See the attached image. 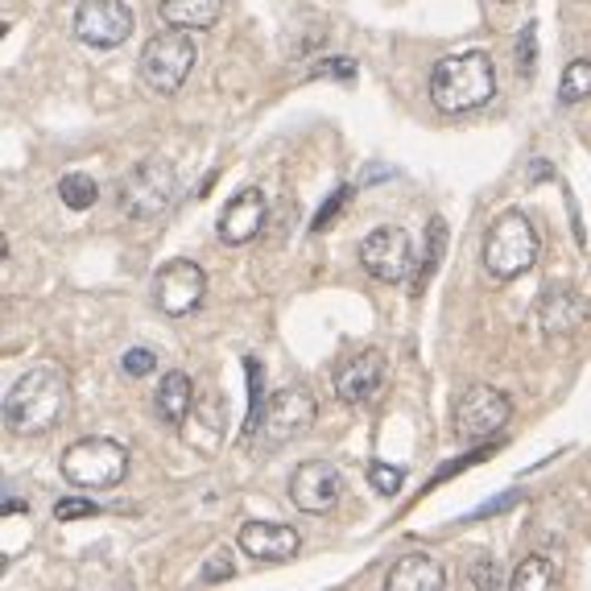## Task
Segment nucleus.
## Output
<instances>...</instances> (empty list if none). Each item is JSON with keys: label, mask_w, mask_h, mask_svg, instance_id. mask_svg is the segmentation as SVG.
Returning <instances> with one entry per match:
<instances>
[{"label": "nucleus", "mask_w": 591, "mask_h": 591, "mask_svg": "<svg viewBox=\"0 0 591 591\" xmlns=\"http://www.w3.org/2000/svg\"><path fill=\"white\" fill-rule=\"evenodd\" d=\"M71 410V381L55 364H38L26 376H17L13 390L4 393V422L13 434H46Z\"/></svg>", "instance_id": "1"}, {"label": "nucleus", "mask_w": 591, "mask_h": 591, "mask_svg": "<svg viewBox=\"0 0 591 591\" xmlns=\"http://www.w3.org/2000/svg\"><path fill=\"white\" fill-rule=\"evenodd\" d=\"M496 96V67L484 50L443 58L431 71V100L439 112H472Z\"/></svg>", "instance_id": "2"}, {"label": "nucleus", "mask_w": 591, "mask_h": 591, "mask_svg": "<svg viewBox=\"0 0 591 591\" xmlns=\"http://www.w3.org/2000/svg\"><path fill=\"white\" fill-rule=\"evenodd\" d=\"M538 260V232L521 211H505L484 236V269L496 282H513Z\"/></svg>", "instance_id": "3"}, {"label": "nucleus", "mask_w": 591, "mask_h": 591, "mask_svg": "<svg viewBox=\"0 0 591 591\" xmlns=\"http://www.w3.org/2000/svg\"><path fill=\"white\" fill-rule=\"evenodd\" d=\"M178 199V170L166 158H145L137 161L120 187V207L129 219H158L166 216Z\"/></svg>", "instance_id": "4"}, {"label": "nucleus", "mask_w": 591, "mask_h": 591, "mask_svg": "<svg viewBox=\"0 0 591 591\" xmlns=\"http://www.w3.org/2000/svg\"><path fill=\"white\" fill-rule=\"evenodd\" d=\"M125 467H129V451L116 439H79L62 451V476L75 489H112L125 480Z\"/></svg>", "instance_id": "5"}, {"label": "nucleus", "mask_w": 591, "mask_h": 591, "mask_svg": "<svg viewBox=\"0 0 591 591\" xmlns=\"http://www.w3.org/2000/svg\"><path fill=\"white\" fill-rule=\"evenodd\" d=\"M195 62H199V50L190 42V33H178V29L149 38L141 50V75L158 96H174L195 71Z\"/></svg>", "instance_id": "6"}, {"label": "nucleus", "mask_w": 591, "mask_h": 591, "mask_svg": "<svg viewBox=\"0 0 591 591\" xmlns=\"http://www.w3.org/2000/svg\"><path fill=\"white\" fill-rule=\"evenodd\" d=\"M315 397L306 390H277L260 414V431L257 439L265 447H282V443H294L303 439L311 426H315Z\"/></svg>", "instance_id": "7"}, {"label": "nucleus", "mask_w": 591, "mask_h": 591, "mask_svg": "<svg viewBox=\"0 0 591 591\" xmlns=\"http://www.w3.org/2000/svg\"><path fill=\"white\" fill-rule=\"evenodd\" d=\"M509 418H513V402L501 390H492V385H472L455 402V434L467 439V443L501 434Z\"/></svg>", "instance_id": "8"}, {"label": "nucleus", "mask_w": 591, "mask_h": 591, "mask_svg": "<svg viewBox=\"0 0 591 591\" xmlns=\"http://www.w3.org/2000/svg\"><path fill=\"white\" fill-rule=\"evenodd\" d=\"M75 38L91 50H112L132 33V9L125 0H83L75 4Z\"/></svg>", "instance_id": "9"}, {"label": "nucleus", "mask_w": 591, "mask_h": 591, "mask_svg": "<svg viewBox=\"0 0 591 591\" xmlns=\"http://www.w3.org/2000/svg\"><path fill=\"white\" fill-rule=\"evenodd\" d=\"M203 289H207V274L187 257L170 260L154 274V303H158L161 315L170 318L190 315L203 303Z\"/></svg>", "instance_id": "10"}, {"label": "nucleus", "mask_w": 591, "mask_h": 591, "mask_svg": "<svg viewBox=\"0 0 591 591\" xmlns=\"http://www.w3.org/2000/svg\"><path fill=\"white\" fill-rule=\"evenodd\" d=\"M361 265L376 282H405L410 265H414V245L405 228H376L364 236L361 245Z\"/></svg>", "instance_id": "11"}, {"label": "nucleus", "mask_w": 591, "mask_h": 591, "mask_svg": "<svg viewBox=\"0 0 591 591\" xmlns=\"http://www.w3.org/2000/svg\"><path fill=\"white\" fill-rule=\"evenodd\" d=\"M339 492H344V476L327 460L298 463L294 476H289V501L303 509V513H332Z\"/></svg>", "instance_id": "12"}, {"label": "nucleus", "mask_w": 591, "mask_h": 591, "mask_svg": "<svg viewBox=\"0 0 591 591\" xmlns=\"http://www.w3.org/2000/svg\"><path fill=\"white\" fill-rule=\"evenodd\" d=\"M588 318H591L588 294H579L571 286L546 289L534 306V323L542 327V335H575Z\"/></svg>", "instance_id": "13"}, {"label": "nucleus", "mask_w": 591, "mask_h": 591, "mask_svg": "<svg viewBox=\"0 0 591 591\" xmlns=\"http://www.w3.org/2000/svg\"><path fill=\"white\" fill-rule=\"evenodd\" d=\"M385 376H390L385 356L381 352H361V356L339 364V373H335V397L347 405L373 402L376 393L385 390Z\"/></svg>", "instance_id": "14"}, {"label": "nucleus", "mask_w": 591, "mask_h": 591, "mask_svg": "<svg viewBox=\"0 0 591 591\" xmlns=\"http://www.w3.org/2000/svg\"><path fill=\"white\" fill-rule=\"evenodd\" d=\"M240 550L257 563H286L289 554H298V530L282 521H248L240 525Z\"/></svg>", "instance_id": "15"}, {"label": "nucleus", "mask_w": 591, "mask_h": 591, "mask_svg": "<svg viewBox=\"0 0 591 591\" xmlns=\"http://www.w3.org/2000/svg\"><path fill=\"white\" fill-rule=\"evenodd\" d=\"M265 211H269V207H265V190L245 187L224 211H219V224H216L219 240H224V245H248L260 232V224H265Z\"/></svg>", "instance_id": "16"}, {"label": "nucleus", "mask_w": 591, "mask_h": 591, "mask_svg": "<svg viewBox=\"0 0 591 591\" xmlns=\"http://www.w3.org/2000/svg\"><path fill=\"white\" fill-rule=\"evenodd\" d=\"M224 422H228V405H219L216 397H199L190 418L183 422V439L199 455H216L219 443H224Z\"/></svg>", "instance_id": "17"}, {"label": "nucleus", "mask_w": 591, "mask_h": 591, "mask_svg": "<svg viewBox=\"0 0 591 591\" xmlns=\"http://www.w3.org/2000/svg\"><path fill=\"white\" fill-rule=\"evenodd\" d=\"M447 575L431 554H402L385 575V591H443Z\"/></svg>", "instance_id": "18"}, {"label": "nucleus", "mask_w": 591, "mask_h": 591, "mask_svg": "<svg viewBox=\"0 0 591 591\" xmlns=\"http://www.w3.org/2000/svg\"><path fill=\"white\" fill-rule=\"evenodd\" d=\"M195 385H190L187 373H166L158 385V397H154V405H158V418L161 422H174V426H183V422L190 418V410H195Z\"/></svg>", "instance_id": "19"}, {"label": "nucleus", "mask_w": 591, "mask_h": 591, "mask_svg": "<svg viewBox=\"0 0 591 591\" xmlns=\"http://www.w3.org/2000/svg\"><path fill=\"white\" fill-rule=\"evenodd\" d=\"M158 13L166 26H174L178 33H190V29H211L224 17V4L219 0H161Z\"/></svg>", "instance_id": "20"}, {"label": "nucleus", "mask_w": 591, "mask_h": 591, "mask_svg": "<svg viewBox=\"0 0 591 591\" xmlns=\"http://www.w3.org/2000/svg\"><path fill=\"white\" fill-rule=\"evenodd\" d=\"M554 588H559V567L546 554L521 559L513 579H509V591H554Z\"/></svg>", "instance_id": "21"}, {"label": "nucleus", "mask_w": 591, "mask_h": 591, "mask_svg": "<svg viewBox=\"0 0 591 591\" xmlns=\"http://www.w3.org/2000/svg\"><path fill=\"white\" fill-rule=\"evenodd\" d=\"M443 248H447V219L434 216L431 224H426V248H422L418 274H414V289H422L431 282V274L439 269V260H443Z\"/></svg>", "instance_id": "22"}, {"label": "nucleus", "mask_w": 591, "mask_h": 591, "mask_svg": "<svg viewBox=\"0 0 591 591\" xmlns=\"http://www.w3.org/2000/svg\"><path fill=\"white\" fill-rule=\"evenodd\" d=\"M58 199L67 203L71 211H87V207H96V199H100V187H96L91 174H67L58 183Z\"/></svg>", "instance_id": "23"}, {"label": "nucleus", "mask_w": 591, "mask_h": 591, "mask_svg": "<svg viewBox=\"0 0 591 591\" xmlns=\"http://www.w3.org/2000/svg\"><path fill=\"white\" fill-rule=\"evenodd\" d=\"M245 373H248V422H245V434H257L260 431V414H265V405H269V397H265V368H260V361L245 356Z\"/></svg>", "instance_id": "24"}, {"label": "nucleus", "mask_w": 591, "mask_h": 591, "mask_svg": "<svg viewBox=\"0 0 591 591\" xmlns=\"http://www.w3.org/2000/svg\"><path fill=\"white\" fill-rule=\"evenodd\" d=\"M588 91H591V58H575V62H567L563 83H559V100L579 104V100H588Z\"/></svg>", "instance_id": "25"}, {"label": "nucleus", "mask_w": 591, "mask_h": 591, "mask_svg": "<svg viewBox=\"0 0 591 591\" xmlns=\"http://www.w3.org/2000/svg\"><path fill=\"white\" fill-rule=\"evenodd\" d=\"M518 71L525 75V79H534V71H538V21H525V26H521Z\"/></svg>", "instance_id": "26"}, {"label": "nucleus", "mask_w": 591, "mask_h": 591, "mask_svg": "<svg viewBox=\"0 0 591 591\" xmlns=\"http://www.w3.org/2000/svg\"><path fill=\"white\" fill-rule=\"evenodd\" d=\"M467 583H472V591H501V579H496V563L492 559H472V567H467Z\"/></svg>", "instance_id": "27"}, {"label": "nucleus", "mask_w": 591, "mask_h": 591, "mask_svg": "<svg viewBox=\"0 0 591 591\" xmlns=\"http://www.w3.org/2000/svg\"><path fill=\"white\" fill-rule=\"evenodd\" d=\"M368 480H373V489L381 492V496H393V492L402 489L405 472L402 467H390V463H373V467H368Z\"/></svg>", "instance_id": "28"}, {"label": "nucleus", "mask_w": 591, "mask_h": 591, "mask_svg": "<svg viewBox=\"0 0 591 591\" xmlns=\"http://www.w3.org/2000/svg\"><path fill=\"white\" fill-rule=\"evenodd\" d=\"M100 505L96 501H87V496H67V501H58L55 505V518L58 521H75V518H96Z\"/></svg>", "instance_id": "29"}, {"label": "nucleus", "mask_w": 591, "mask_h": 591, "mask_svg": "<svg viewBox=\"0 0 591 591\" xmlns=\"http://www.w3.org/2000/svg\"><path fill=\"white\" fill-rule=\"evenodd\" d=\"M232 571H236V563H232V550L228 546H219L207 554V563H203V579L207 583H216V579H228Z\"/></svg>", "instance_id": "30"}, {"label": "nucleus", "mask_w": 591, "mask_h": 591, "mask_svg": "<svg viewBox=\"0 0 591 591\" xmlns=\"http://www.w3.org/2000/svg\"><path fill=\"white\" fill-rule=\"evenodd\" d=\"M154 364H158V356H154L149 347H129L125 361H120V368H125L129 376H145V373H154Z\"/></svg>", "instance_id": "31"}, {"label": "nucleus", "mask_w": 591, "mask_h": 591, "mask_svg": "<svg viewBox=\"0 0 591 591\" xmlns=\"http://www.w3.org/2000/svg\"><path fill=\"white\" fill-rule=\"evenodd\" d=\"M347 195H352V187H339V190H335L332 199H327V203H323V207H318V216H315V224H311V228H315V232L332 228V219L339 216V207H344V203H347Z\"/></svg>", "instance_id": "32"}, {"label": "nucleus", "mask_w": 591, "mask_h": 591, "mask_svg": "<svg viewBox=\"0 0 591 591\" xmlns=\"http://www.w3.org/2000/svg\"><path fill=\"white\" fill-rule=\"evenodd\" d=\"M318 75H339V79H347V75H356V62L352 58H335V62H323Z\"/></svg>", "instance_id": "33"}]
</instances>
